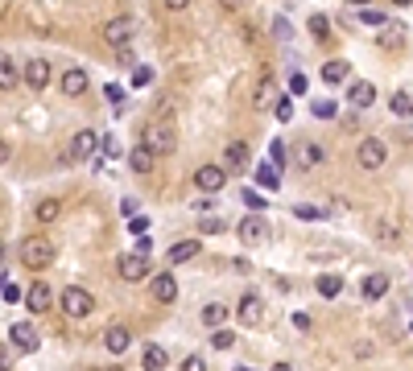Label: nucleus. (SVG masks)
Here are the masks:
<instances>
[{
	"instance_id": "f257e3e1",
	"label": "nucleus",
	"mask_w": 413,
	"mask_h": 371,
	"mask_svg": "<svg viewBox=\"0 0 413 371\" xmlns=\"http://www.w3.org/2000/svg\"><path fill=\"white\" fill-rule=\"evenodd\" d=\"M21 264H25L29 273H42V268H50V264H54V243H50V239H42V235H38V239L29 235V239L21 243Z\"/></svg>"
},
{
	"instance_id": "f03ea898",
	"label": "nucleus",
	"mask_w": 413,
	"mask_h": 371,
	"mask_svg": "<svg viewBox=\"0 0 413 371\" xmlns=\"http://www.w3.org/2000/svg\"><path fill=\"white\" fill-rule=\"evenodd\" d=\"M62 314L66 318H92V310H95V297L87 293V289H79V285H66L62 289Z\"/></svg>"
},
{
	"instance_id": "7ed1b4c3",
	"label": "nucleus",
	"mask_w": 413,
	"mask_h": 371,
	"mask_svg": "<svg viewBox=\"0 0 413 371\" xmlns=\"http://www.w3.org/2000/svg\"><path fill=\"white\" fill-rule=\"evenodd\" d=\"M140 144H145L153 157H170V153L178 149V137H174V128H170V124H149V128H145V137H140Z\"/></svg>"
},
{
	"instance_id": "20e7f679",
	"label": "nucleus",
	"mask_w": 413,
	"mask_h": 371,
	"mask_svg": "<svg viewBox=\"0 0 413 371\" xmlns=\"http://www.w3.org/2000/svg\"><path fill=\"white\" fill-rule=\"evenodd\" d=\"M356 161H360V169H380L389 161V144L380 137H364L360 149H356Z\"/></svg>"
},
{
	"instance_id": "39448f33",
	"label": "nucleus",
	"mask_w": 413,
	"mask_h": 371,
	"mask_svg": "<svg viewBox=\"0 0 413 371\" xmlns=\"http://www.w3.org/2000/svg\"><path fill=\"white\" fill-rule=\"evenodd\" d=\"M133 33H137V21H133V17H112V21L103 25V42H108V46H129Z\"/></svg>"
},
{
	"instance_id": "423d86ee",
	"label": "nucleus",
	"mask_w": 413,
	"mask_h": 371,
	"mask_svg": "<svg viewBox=\"0 0 413 371\" xmlns=\"http://www.w3.org/2000/svg\"><path fill=\"white\" fill-rule=\"evenodd\" d=\"M194 186H198L203 194H219V190L228 186V169H224V165H198V169H194Z\"/></svg>"
},
{
	"instance_id": "0eeeda50",
	"label": "nucleus",
	"mask_w": 413,
	"mask_h": 371,
	"mask_svg": "<svg viewBox=\"0 0 413 371\" xmlns=\"http://www.w3.org/2000/svg\"><path fill=\"white\" fill-rule=\"evenodd\" d=\"M240 239L248 243V248H256V243H265L269 239V223H265V215H248V219H240Z\"/></svg>"
},
{
	"instance_id": "6e6552de",
	"label": "nucleus",
	"mask_w": 413,
	"mask_h": 371,
	"mask_svg": "<svg viewBox=\"0 0 413 371\" xmlns=\"http://www.w3.org/2000/svg\"><path fill=\"white\" fill-rule=\"evenodd\" d=\"M116 273L124 280H140L149 277V256H140V252H124L120 260H116Z\"/></svg>"
},
{
	"instance_id": "1a4fd4ad",
	"label": "nucleus",
	"mask_w": 413,
	"mask_h": 371,
	"mask_svg": "<svg viewBox=\"0 0 413 371\" xmlns=\"http://www.w3.org/2000/svg\"><path fill=\"white\" fill-rule=\"evenodd\" d=\"M87 87H92V83H87V70H83V66H66V70H62V79H58V91L71 95V99H79Z\"/></svg>"
},
{
	"instance_id": "9d476101",
	"label": "nucleus",
	"mask_w": 413,
	"mask_h": 371,
	"mask_svg": "<svg viewBox=\"0 0 413 371\" xmlns=\"http://www.w3.org/2000/svg\"><path fill=\"white\" fill-rule=\"evenodd\" d=\"M95 153H99V137H95L92 128L75 132V140H71V161H92Z\"/></svg>"
},
{
	"instance_id": "9b49d317",
	"label": "nucleus",
	"mask_w": 413,
	"mask_h": 371,
	"mask_svg": "<svg viewBox=\"0 0 413 371\" xmlns=\"http://www.w3.org/2000/svg\"><path fill=\"white\" fill-rule=\"evenodd\" d=\"M21 79H25V87L42 91V87L50 83V62H46V58H29V62H25V70H21Z\"/></svg>"
},
{
	"instance_id": "f8f14e48",
	"label": "nucleus",
	"mask_w": 413,
	"mask_h": 371,
	"mask_svg": "<svg viewBox=\"0 0 413 371\" xmlns=\"http://www.w3.org/2000/svg\"><path fill=\"white\" fill-rule=\"evenodd\" d=\"M25 305H29V314H46L50 305H54V293H50V285L34 280V285L25 289Z\"/></svg>"
},
{
	"instance_id": "ddd939ff",
	"label": "nucleus",
	"mask_w": 413,
	"mask_h": 371,
	"mask_svg": "<svg viewBox=\"0 0 413 371\" xmlns=\"http://www.w3.org/2000/svg\"><path fill=\"white\" fill-rule=\"evenodd\" d=\"M236 318H240V322H248V326H256L261 318H265L261 297H256V293H244V297H240V305H236Z\"/></svg>"
},
{
	"instance_id": "4468645a",
	"label": "nucleus",
	"mask_w": 413,
	"mask_h": 371,
	"mask_svg": "<svg viewBox=\"0 0 413 371\" xmlns=\"http://www.w3.org/2000/svg\"><path fill=\"white\" fill-rule=\"evenodd\" d=\"M322 161H326V149H322L319 140L298 144V169H319Z\"/></svg>"
},
{
	"instance_id": "2eb2a0df",
	"label": "nucleus",
	"mask_w": 413,
	"mask_h": 371,
	"mask_svg": "<svg viewBox=\"0 0 413 371\" xmlns=\"http://www.w3.org/2000/svg\"><path fill=\"white\" fill-rule=\"evenodd\" d=\"M248 144L244 140H231L228 149H224V169H231V174H240V169H248Z\"/></svg>"
},
{
	"instance_id": "dca6fc26",
	"label": "nucleus",
	"mask_w": 413,
	"mask_h": 371,
	"mask_svg": "<svg viewBox=\"0 0 413 371\" xmlns=\"http://www.w3.org/2000/svg\"><path fill=\"white\" fill-rule=\"evenodd\" d=\"M8 338H13V347H17V351H38V330H34L29 322H13Z\"/></svg>"
},
{
	"instance_id": "f3484780",
	"label": "nucleus",
	"mask_w": 413,
	"mask_h": 371,
	"mask_svg": "<svg viewBox=\"0 0 413 371\" xmlns=\"http://www.w3.org/2000/svg\"><path fill=\"white\" fill-rule=\"evenodd\" d=\"M153 297H157L161 305H174V301H178V280L170 277V273H157V277H153Z\"/></svg>"
},
{
	"instance_id": "a211bd4d",
	"label": "nucleus",
	"mask_w": 413,
	"mask_h": 371,
	"mask_svg": "<svg viewBox=\"0 0 413 371\" xmlns=\"http://www.w3.org/2000/svg\"><path fill=\"white\" fill-rule=\"evenodd\" d=\"M103 347H108L112 355H124V351L133 347V334H129L124 326H108V334H103Z\"/></svg>"
},
{
	"instance_id": "6ab92c4d",
	"label": "nucleus",
	"mask_w": 413,
	"mask_h": 371,
	"mask_svg": "<svg viewBox=\"0 0 413 371\" xmlns=\"http://www.w3.org/2000/svg\"><path fill=\"white\" fill-rule=\"evenodd\" d=\"M231 318L228 305H219V301H211V305H203V314H198V322L207 326V330H224V322Z\"/></svg>"
},
{
	"instance_id": "aec40b11",
	"label": "nucleus",
	"mask_w": 413,
	"mask_h": 371,
	"mask_svg": "<svg viewBox=\"0 0 413 371\" xmlns=\"http://www.w3.org/2000/svg\"><path fill=\"white\" fill-rule=\"evenodd\" d=\"M198 252H203V248H198V239H178V243H174L166 256H170V264H190Z\"/></svg>"
},
{
	"instance_id": "412c9836",
	"label": "nucleus",
	"mask_w": 413,
	"mask_h": 371,
	"mask_svg": "<svg viewBox=\"0 0 413 371\" xmlns=\"http://www.w3.org/2000/svg\"><path fill=\"white\" fill-rule=\"evenodd\" d=\"M389 285H393V280L384 277V273H372V277H364V285H360V293H364L368 301H380V297L389 293Z\"/></svg>"
},
{
	"instance_id": "4be33fe9",
	"label": "nucleus",
	"mask_w": 413,
	"mask_h": 371,
	"mask_svg": "<svg viewBox=\"0 0 413 371\" xmlns=\"http://www.w3.org/2000/svg\"><path fill=\"white\" fill-rule=\"evenodd\" d=\"M347 75H352V66H347L343 58H331V62L322 66V83H326V87H335V83H347Z\"/></svg>"
},
{
	"instance_id": "5701e85b",
	"label": "nucleus",
	"mask_w": 413,
	"mask_h": 371,
	"mask_svg": "<svg viewBox=\"0 0 413 371\" xmlns=\"http://www.w3.org/2000/svg\"><path fill=\"white\" fill-rule=\"evenodd\" d=\"M347 99H352V107H372V103H376V87L360 79V83L347 87Z\"/></svg>"
},
{
	"instance_id": "b1692460",
	"label": "nucleus",
	"mask_w": 413,
	"mask_h": 371,
	"mask_svg": "<svg viewBox=\"0 0 413 371\" xmlns=\"http://www.w3.org/2000/svg\"><path fill=\"white\" fill-rule=\"evenodd\" d=\"M129 165H133V174H140V178H145V174H153V165H157V157H153V153H149L145 144H137V149L129 153Z\"/></svg>"
},
{
	"instance_id": "393cba45",
	"label": "nucleus",
	"mask_w": 413,
	"mask_h": 371,
	"mask_svg": "<svg viewBox=\"0 0 413 371\" xmlns=\"http://www.w3.org/2000/svg\"><path fill=\"white\" fill-rule=\"evenodd\" d=\"M17 79H21V70H17V62H13V54H4V50H0V91H8V87H17Z\"/></svg>"
},
{
	"instance_id": "a878e982",
	"label": "nucleus",
	"mask_w": 413,
	"mask_h": 371,
	"mask_svg": "<svg viewBox=\"0 0 413 371\" xmlns=\"http://www.w3.org/2000/svg\"><path fill=\"white\" fill-rule=\"evenodd\" d=\"M140 368H145V371H166V351H161L157 342H149V347H145V355H140Z\"/></svg>"
},
{
	"instance_id": "bb28decb",
	"label": "nucleus",
	"mask_w": 413,
	"mask_h": 371,
	"mask_svg": "<svg viewBox=\"0 0 413 371\" xmlns=\"http://www.w3.org/2000/svg\"><path fill=\"white\" fill-rule=\"evenodd\" d=\"M58 215H62V202H58V198H42V202L34 206V219H38V223H54Z\"/></svg>"
},
{
	"instance_id": "cd10ccee",
	"label": "nucleus",
	"mask_w": 413,
	"mask_h": 371,
	"mask_svg": "<svg viewBox=\"0 0 413 371\" xmlns=\"http://www.w3.org/2000/svg\"><path fill=\"white\" fill-rule=\"evenodd\" d=\"M389 112H393V116H401V120H410V116H413V99L405 91H397L393 99H389Z\"/></svg>"
},
{
	"instance_id": "c85d7f7f",
	"label": "nucleus",
	"mask_w": 413,
	"mask_h": 371,
	"mask_svg": "<svg viewBox=\"0 0 413 371\" xmlns=\"http://www.w3.org/2000/svg\"><path fill=\"white\" fill-rule=\"evenodd\" d=\"M376 239H384V243L401 239V223H393V219H376Z\"/></svg>"
},
{
	"instance_id": "c756f323",
	"label": "nucleus",
	"mask_w": 413,
	"mask_h": 371,
	"mask_svg": "<svg viewBox=\"0 0 413 371\" xmlns=\"http://www.w3.org/2000/svg\"><path fill=\"white\" fill-rule=\"evenodd\" d=\"M256 182L265 186V190H277L281 178H277V165H256Z\"/></svg>"
},
{
	"instance_id": "7c9ffc66",
	"label": "nucleus",
	"mask_w": 413,
	"mask_h": 371,
	"mask_svg": "<svg viewBox=\"0 0 413 371\" xmlns=\"http://www.w3.org/2000/svg\"><path fill=\"white\" fill-rule=\"evenodd\" d=\"M339 289H343V280L335 277V273H331V277H319V293L326 297V301H331V297H339Z\"/></svg>"
},
{
	"instance_id": "2f4dec72",
	"label": "nucleus",
	"mask_w": 413,
	"mask_h": 371,
	"mask_svg": "<svg viewBox=\"0 0 413 371\" xmlns=\"http://www.w3.org/2000/svg\"><path fill=\"white\" fill-rule=\"evenodd\" d=\"M211 347H215V351H231V347H236V334H231V330H215V334H211Z\"/></svg>"
},
{
	"instance_id": "473e14b6",
	"label": "nucleus",
	"mask_w": 413,
	"mask_h": 371,
	"mask_svg": "<svg viewBox=\"0 0 413 371\" xmlns=\"http://www.w3.org/2000/svg\"><path fill=\"white\" fill-rule=\"evenodd\" d=\"M335 112H339L335 99H314V116H319V120H335Z\"/></svg>"
},
{
	"instance_id": "72a5a7b5",
	"label": "nucleus",
	"mask_w": 413,
	"mask_h": 371,
	"mask_svg": "<svg viewBox=\"0 0 413 371\" xmlns=\"http://www.w3.org/2000/svg\"><path fill=\"white\" fill-rule=\"evenodd\" d=\"M401 42H405V38H401V29H384V33H380V46H384V50H401Z\"/></svg>"
},
{
	"instance_id": "f704fd0d",
	"label": "nucleus",
	"mask_w": 413,
	"mask_h": 371,
	"mask_svg": "<svg viewBox=\"0 0 413 371\" xmlns=\"http://www.w3.org/2000/svg\"><path fill=\"white\" fill-rule=\"evenodd\" d=\"M198 232L219 235V232H228V223H224V219H198Z\"/></svg>"
},
{
	"instance_id": "c9c22d12",
	"label": "nucleus",
	"mask_w": 413,
	"mask_h": 371,
	"mask_svg": "<svg viewBox=\"0 0 413 371\" xmlns=\"http://www.w3.org/2000/svg\"><path fill=\"white\" fill-rule=\"evenodd\" d=\"M99 149H103V153H108V157H120V140L112 137V132H108V137L99 140Z\"/></svg>"
},
{
	"instance_id": "e433bc0d",
	"label": "nucleus",
	"mask_w": 413,
	"mask_h": 371,
	"mask_svg": "<svg viewBox=\"0 0 413 371\" xmlns=\"http://www.w3.org/2000/svg\"><path fill=\"white\" fill-rule=\"evenodd\" d=\"M277 120H294V103H289V99H277Z\"/></svg>"
},
{
	"instance_id": "4c0bfd02",
	"label": "nucleus",
	"mask_w": 413,
	"mask_h": 371,
	"mask_svg": "<svg viewBox=\"0 0 413 371\" xmlns=\"http://www.w3.org/2000/svg\"><path fill=\"white\" fill-rule=\"evenodd\" d=\"M294 215H298V219H326L319 206H294Z\"/></svg>"
},
{
	"instance_id": "58836bf2",
	"label": "nucleus",
	"mask_w": 413,
	"mask_h": 371,
	"mask_svg": "<svg viewBox=\"0 0 413 371\" xmlns=\"http://www.w3.org/2000/svg\"><path fill=\"white\" fill-rule=\"evenodd\" d=\"M182 371H207V359L203 355H190V359H182Z\"/></svg>"
},
{
	"instance_id": "ea45409f",
	"label": "nucleus",
	"mask_w": 413,
	"mask_h": 371,
	"mask_svg": "<svg viewBox=\"0 0 413 371\" xmlns=\"http://www.w3.org/2000/svg\"><path fill=\"white\" fill-rule=\"evenodd\" d=\"M289 95H306V75H289Z\"/></svg>"
},
{
	"instance_id": "a19ab883",
	"label": "nucleus",
	"mask_w": 413,
	"mask_h": 371,
	"mask_svg": "<svg viewBox=\"0 0 413 371\" xmlns=\"http://www.w3.org/2000/svg\"><path fill=\"white\" fill-rule=\"evenodd\" d=\"M310 33H314V38H326V17H310Z\"/></svg>"
},
{
	"instance_id": "79ce46f5",
	"label": "nucleus",
	"mask_w": 413,
	"mask_h": 371,
	"mask_svg": "<svg viewBox=\"0 0 413 371\" xmlns=\"http://www.w3.org/2000/svg\"><path fill=\"white\" fill-rule=\"evenodd\" d=\"M285 161H289V157H285V144L273 140V165H277V169H285Z\"/></svg>"
},
{
	"instance_id": "37998d69",
	"label": "nucleus",
	"mask_w": 413,
	"mask_h": 371,
	"mask_svg": "<svg viewBox=\"0 0 413 371\" xmlns=\"http://www.w3.org/2000/svg\"><path fill=\"white\" fill-rule=\"evenodd\" d=\"M149 79H153V70H149V66H137V75H133V87H145Z\"/></svg>"
},
{
	"instance_id": "c03bdc74",
	"label": "nucleus",
	"mask_w": 413,
	"mask_h": 371,
	"mask_svg": "<svg viewBox=\"0 0 413 371\" xmlns=\"http://www.w3.org/2000/svg\"><path fill=\"white\" fill-rule=\"evenodd\" d=\"M0 285H4V280H0ZM4 301H25V293H21L17 285H4Z\"/></svg>"
},
{
	"instance_id": "a18cd8bd",
	"label": "nucleus",
	"mask_w": 413,
	"mask_h": 371,
	"mask_svg": "<svg viewBox=\"0 0 413 371\" xmlns=\"http://www.w3.org/2000/svg\"><path fill=\"white\" fill-rule=\"evenodd\" d=\"M360 21H364V25H384L389 17H384V13H372V8H368V13H364V17H360Z\"/></svg>"
},
{
	"instance_id": "49530a36",
	"label": "nucleus",
	"mask_w": 413,
	"mask_h": 371,
	"mask_svg": "<svg viewBox=\"0 0 413 371\" xmlns=\"http://www.w3.org/2000/svg\"><path fill=\"white\" fill-rule=\"evenodd\" d=\"M129 227H133L137 235H145V232H149V219H145V215H137V219H129Z\"/></svg>"
},
{
	"instance_id": "de8ad7c7",
	"label": "nucleus",
	"mask_w": 413,
	"mask_h": 371,
	"mask_svg": "<svg viewBox=\"0 0 413 371\" xmlns=\"http://www.w3.org/2000/svg\"><path fill=\"white\" fill-rule=\"evenodd\" d=\"M244 202H248L252 211H261V194H256V190H248V194H244Z\"/></svg>"
},
{
	"instance_id": "09e8293b",
	"label": "nucleus",
	"mask_w": 413,
	"mask_h": 371,
	"mask_svg": "<svg viewBox=\"0 0 413 371\" xmlns=\"http://www.w3.org/2000/svg\"><path fill=\"white\" fill-rule=\"evenodd\" d=\"M166 8L170 13H182V8H190V0H166Z\"/></svg>"
},
{
	"instance_id": "8fccbe9b",
	"label": "nucleus",
	"mask_w": 413,
	"mask_h": 371,
	"mask_svg": "<svg viewBox=\"0 0 413 371\" xmlns=\"http://www.w3.org/2000/svg\"><path fill=\"white\" fill-rule=\"evenodd\" d=\"M294 326L298 330H310V314H294Z\"/></svg>"
},
{
	"instance_id": "3c124183",
	"label": "nucleus",
	"mask_w": 413,
	"mask_h": 371,
	"mask_svg": "<svg viewBox=\"0 0 413 371\" xmlns=\"http://www.w3.org/2000/svg\"><path fill=\"white\" fill-rule=\"evenodd\" d=\"M8 368H13V355H8V351L0 347V371H8Z\"/></svg>"
},
{
	"instance_id": "603ef678",
	"label": "nucleus",
	"mask_w": 413,
	"mask_h": 371,
	"mask_svg": "<svg viewBox=\"0 0 413 371\" xmlns=\"http://www.w3.org/2000/svg\"><path fill=\"white\" fill-rule=\"evenodd\" d=\"M4 161H8V144L0 140V165H4Z\"/></svg>"
},
{
	"instance_id": "864d4df0",
	"label": "nucleus",
	"mask_w": 413,
	"mask_h": 371,
	"mask_svg": "<svg viewBox=\"0 0 413 371\" xmlns=\"http://www.w3.org/2000/svg\"><path fill=\"white\" fill-rule=\"evenodd\" d=\"M273 371H294V368H289V363H273Z\"/></svg>"
},
{
	"instance_id": "5fc2aeb1",
	"label": "nucleus",
	"mask_w": 413,
	"mask_h": 371,
	"mask_svg": "<svg viewBox=\"0 0 413 371\" xmlns=\"http://www.w3.org/2000/svg\"><path fill=\"white\" fill-rule=\"evenodd\" d=\"M393 4H397V8H405V4H413V0H393Z\"/></svg>"
},
{
	"instance_id": "6e6d98bb",
	"label": "nucleus",
	"mask_w": 413,
	"mask_h": 371,
	"mask_svg": "<svg viewBox=\"0 0 413 371\" xmlns=\"http://www.w3.org/2000/svg\"><path fill=\"white\" fill-rule=\"evenodd\" d=\"M224 4H228V8H236V4H240V0H224Z\"/></svg>"
},
{
	"instance_id": "4d7b16f0",
	"label": "nucleus",
	"mask_w": 413,
	"mask_h": 371,
	"mask_svg": "<svg viewBox=\"0 0 413 371\" xmlns=\"http://www.w3.org/2000/svg\"><path fill=\"white\" fill-rule=\"evenodd\" d=\"M0 264H4V243H0Z\"/></svg>"
},
{
	"instance_id": "13d9d810",
	"label": "nucleus",
	"mask_w": 413,
	"mask_h": 371,
	"mask_svg": "<svg viewBox=\"0 0 413 371\" xmlns=\"http://www.w3.org/2000/svg\"><path fill=\"white\" fill-rule=\"evenodd\" d=\"M352 4H368V0H352Z\"/></svg>"
},
{
	"instance_id": "bf43d9fd",
	"label": "nucleus",
	"mask_w": 413,
	"mask_h": 371,
	"mask_svg": "<svg viewBox=\"0 0 413 371\" xmlns=\"http://www.w3.org/2000/svg\"><path fill=\"white\" fill-rule=\"evenodd\" d=\"M240 371H248V368H240Z\"/></svg>"
}]
</instances>
